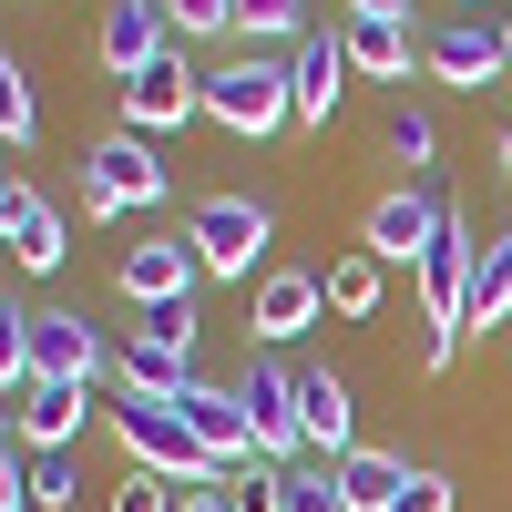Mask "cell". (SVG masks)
Wrapping results in <instances>:
<instances>
[{"label": "cell", "mask_w": 512, "mask_h": 512, "mask_svg": "<svg viewBox=\"0 0 512 512\" xmlns=\"http://www.w3.org/2000/svg\"><path fill=\"white\" fill-rule=\"evenodd\" d=\"M113 441L134 451V472L175 482V492H216V482H226L216 451H205L185 420H175V400H134V390H113Z\"/></svg>", "instance_id": "1"}, {"label": "cell", "mask_w": 512, "mask_h": 512, "mask_svg": "<svg viewBox=\"0 0 512 512\" xmlns=\"http://www.w3.org/2000/svg\"><path fill=\"white\" fill-rule=\"evenodd\" d=\"M205 123H226V134H246V144L287 134V123H297L287 62H267V52H236V62H216V72H205Z\"/></svg>", "instance_id": "2"}, {"label": "cell", "mask_w": 512, "mask_h": 512, "mask_svg": "<svg viewBox=\"0 0 512 512\" xmlns=\"http://www.w3.org/2000/svg\"><path fill=\"white\" fill-rule=\"evenodd\" d=\"M164 185H175V164H164V144L144 134H113L82 154V216H134V205H164Z\"/></svg>", "instance_id": "3"}, {"label": "cell", "mask_w": 512, "mask_h": 512, "mask_svg": "<svg viewBox=\"0 0 512 512\" xmlns=\"http://www.w3.org/2000/svg\"><path fill=\"white\" fill-rule=\"evenodd\" d=\"M185 236L205 256V277H256V267H267L277 216H267V195H205L195 216H185Z\"/></svg>", "instance_id": "4"}, {"label": "cell", "mask_w": 512, "mask_h": 512, "mask_svg": "<svg viewBox=\"0 0 512 512\" xmlns=\"http://www.w3.org/2000/svg\"><path fill=\"white\" fill-rule=\"evenodd\" d=\"M185 113H205V72L185 62V52H154L134 82H123V134H144V144H164Z\"/></svg>", "instance_id": "5"}, {"label": "cell", "mask_w": 512, "mask_h": 512, "mask_svg": "<svg viewBox=\"0 0 512 512\" xmlns=\"http://www.w3.org/2000/svg\"><path fill=\"white\" fill-rule=\"evenodd\" d=\"M441 216H451V195H441V185H390V195L369 205L359 246L379 256V267H420V256H431V236H441Z\"/></svg>", "instance_id": "6"}, {"label": "cell", "mask_w": 512, "mask_h": 512, "mask_svg": "<svg viewBox=\"0 0 512 512\" xmlns=\"http://www.w3.org/2000/svg\"><path fill=\"white\" fill-rule=\"evenodd\" d=\"M236 400H246V420H256V451L277 461H308V420H297V369L287 359H246V379H236Z\"/></svg>", "instance_id": "7"}, {"label": "cell", "mask_w": 512, "mask_h": 512, "mask_svg": "<svg viewBox=\"0 0 512 512\" xmlns=\"http://www.w3.org/2000/svg\"><path fill=\"white\" fill-rule=\"evenodd\" d=\"M31 379H72V390L113 379V349H103V328L82 318V308H31Z\"/></svg>", "instance_id": "8"}, {"label": "cell", "mask_w": 512, "mask_h": 512, "mask_svg": "<svg viewBox=\"0 0 512 512\" xmlns=\"http://www.w3.org/2000/svg\"><path fill=\"white\" fill-rule=\"evenodd\" d=\"M175 420H185V431H195L205 451H216V472H236V461H267V451H256V420H246V400H236V390H216V379H195V390L175 400Z\"/></svg>", "instance_id": "9"}, {"label": "cell", "mask_w": 512, "mask_h": 512, "mask_svg": "<svg viewBox=\"0 0 512 512\" xmlns=\"http://www.w3.org/2000/svg\"><path fill=\"white\" fill-rule=\"evenodd\" d=\"M349 41H338V31H308V41H297V52H287V93H297V123H328L338 103H349Z\"/></svg>", "instance_id": "10"}, {"label": "cell", "mask_w": 512, "mask_h": 512, "mask_svg": "<svg viewBox=\"0 0 512 512\" xmlns=\"http://www.w3.org/2000/svg\"><path fill=\"white\" fill-rule=\"evenodd\" d=\"M195 277H205L195 236H154V246H123V297H134V308H175V297H195Z\"/></svg>", "instance_id": "11"}, {"label": "cell", "mask_w": 512, "mask_h": 512, "mask_svg": "<svg viewBox=\"0 0 512 512\" xmlns=\"http://www.w3.org/2000/svg\"><path fill=\"white\" fill-rule=\"evenodd\" d=\"M297 420H308V461H349L359 451V400L338 369H297Z\"/></svg>", "instance_id": "12"}, {"label": "cell", "mask_w": 512, "mask_h": 512, "mask_svg": "<svg viewBox=\"0 0 512 512\" xmlns=\"http://www.w3.org/2000/svg\"><path fill=\"white\" fill-rule=\"evenodd\" d=\"M328 308V277H308V267H267L256 277V308H246V328L267 338V349H287V338H308V318Z\"/></svg>", "instance_id": "13"}, {"label": "cell", "mask_w": 512, "mask_h": 512, "mask_svg": "<svg viewBox=\"0 0 512 512\" xmlns=\"http://www.w3.org/2000/svg\"><path fill=\"white\" fill-rule=\"evenodd\" d=\"M113 390H134V400H185V390H195V349L134 328V338L113 349Z\"/></svg>", "instance_id": "14"}, {"label": "cell", "mask_w": 512, "mask_h": 512, "mask_svg": "<svg viewBox=\"0 0 512 512\" xmlns=\"http://www.w3.org/2000/svg\"><path fill=\"white\" fill-rule=\"evenodd\" d=\"M420 62H431L441 82H461V93H482L492 72H512V62H502V31H492V21H441L431 41H420Z\"/></svg>", "instance_id": "15"}, {"label": "cell", "mask_w": 512, "mask_h": 512, "mask_svg": "<svg viewBox=\"0 0 512 512\" xmlns=\"http://www.w3.org/2000/svg\"><path fill=\"white\" fill-rule=\"evenodd\" d=\"M82 400H93V390H72V379H31V390L11 400L21 451H72L82 441Z\"/></svg>", "instance_id": "16"}, {"label": "cell", "mask_w": 512, "mask_h": 512, "mask_svg": "<svg viewBox=\"0 0 512 512\" xmlns=\"http://www.w3.org/2000/svg\"><path fill=\"white\" fill-rule=\"evenodd\" d=\"M338 41H349V62L379 72V82H410V52L431 31H410V11H359V21H338Z\"/></svg>", "instance_id": "17"}, {"label": "cell", "mask_w": 512, "mask_h": 512, "mask_svg": "<svg viewBox=\"0 0 512 512\" xmlns=\"http://www.w3.org/2000/svg\"><path fill=\"white\" fill-rule=\"evenodd\" d=\"M154 52H175V31H164V0H113V11H103V62L134 82Z\"/></svg>", "instance_id": "18"}, {"label": "cell", "mask_w": 512, "mask_h": 512, "mask_svg": "<svg viewBox=\"0 0 512 512\" xmlns=\"http://www.w3.org/2000/svg\"><path fill=\"white\" fill-rule=\"evenodd\" d=\"M62 256H72V216H62L52 195H31L21 226H11V267H21V277H52Z\"/></svg>", "instance_id": "19"}, {"label": "cell", "mask_w": 512, "mask_h": 512, "mask_svg": "<svg viewBox=\"0 0 512 512\" xmlns=\"http://www.w3.org/2000/svg\"><path fill=\"white\" fill-rule=\"evenodd\" d=\"M338 492H349V512H390L410 492V461L400 451H349L338 461Z\"/></svg>", "instance_id": "20"}, {"label": "cell", "mask_w": 512, "mask_h": 512, "mask_svg": "<svg viewBox=\"0 0 512 512\" xmlns=\"http://www.w3.org/2000/svg\"><path fill=\"white\" fill-rule=\"evenodd\" d=\"M512 318V236H492L472 256V308H461V328H502Z\"/></svg>", "instance_id": "21"}, {"label": "cell", "mask_w": 512, "mask_h": 512, "mask_svg": "<svg viewBox=\"0 0 512 512\" xmlns=\"http://www.w3.org/2000/svg\"><path fill=\"white\" fill-rule=\"evenodd\" d=\"M236 31H246V52L256 41H308V0H236Z\"/></svg>", "instance_id": "22"}, {"label": "cell", "mask_w": 512, "mask_h": 512, "mask_svg": "<svg viewBox=\"0 0 512 512\" xmlns=\"http://www.w3.org/2000/svg\"><path fill=\"white\" fill-rule=\"evenodd\" d=\"M328 308H338V318H369V308H379V256H369V246L328 267Z\"/></svg>", "instance_id": "23"}, {"label": "cell", "mask_w": 512, "mask_h": 512, "mask_svg": "<svg viewBox=\"0 0 512 512\" xmlns=\"http://www.w3.org/2000/svg\"><path fill=\"white\" fill-rule=\"evenodd\" d=\"M277 512H349L338 461H287V502H277Z\"/></svg>", "instance_id": "24"}, {"label": "cell", "mask_w": 512, "mask_h": 512, "mask_svg": "<svg viewBox=\"0 0 512 512\" xmlns=\"http://www.w3.org/2000/svg\"><path fill=\"white\" fill-rule=\"evenodd\" d=\"M82 502V461L72 451H31V512H72Z\"/></svg>", "instance_id": "25"}, {"label": "cell", "mask_w": 512, "mask_h": 512, "mask_svg": "<svg viewBox=\"0 0 512 512\" xmlns=\"http://www.w3.org/2000/svg\"><path fill=\"white\" fill-rule=\"evenodd\" d=\"M216 492H226V512H277L287 502V472H277V461H236Z\"/></svg>", "instance_id": "26"}, {"label": "cell", "mask_w": 512, "mask_h": 512, "mask_svg": "<svg viewBox=\"0 0 512 512\" xmlns=\"http://www.w3.org/2000/svg\"><path fill=\"white\" fill-rule=\"evenodd\" d=\"M21 390H31V308L0 297V400H21Z\"/></svg>", "instance_id": "27"}, {"label": "cell", "mask_w": 512, "mask_h": 512, "mask_svg": "<svg viewBox=\"0 0 512 512\" xmlns=\"http://www.w3.org/2000/svg\"><path fill=\"white\" fill-rule=\"evenodd\" d=\"M41 134V103H31V72L0 52V144H31Z\"/></svg>", "instance_id": "28"}, {"label": "cell", "mask_w": 512, "mask_h": 512, "mask_svg": "<svg viewBox=\"0 0 512 512\" xmlns=\"http://www.w3.org/2000/svg\"><path fill=\"white\" fill-rule=\"evenodd\" d=\"M379 144H390L400 164H431V154H441V123L420 113V103H390V123H379Z\"/></svg>", "instance_id": "29"}, {"label": "cell", "mask_w": 512, "mask_h": 512, "mask_svg": "<svg viewBox=\"0 0 512 512\" xmlns=\"http://www.w3.org/2000/svg\"><path fill=\"white\" fill-rule=\"evenodd\" d=\"M164 31H236V0H164Z\"/></svg>", "instance_id": "30"}, {"label": "cell", "mask_w": 512, "mask_h": 512, "mask_svg": "<svg viewBox=\"0 0 512 512\" xmlns=\"http://www.w3.org/2000/svg\"><path fill=\"white\" fill-rule=\"evenodd\" d=\"M175 502H185V492L154 482V472H123V482H113V512H175Z\"/></svg>", "instance_id": "31"}, {"label": "cell", "mask_w": 512, "mask_h": 512, "mask_svg": "<svg viewBox=\"0 0 512 512\" xmlns=\"http://www.w3.org/2000/svg\"><path fill=\"white\" fill-rule=\"evenodd\" d=\"M390 512H451V472H410V492Z\"/></svg>", "instance_id": "32"}, {"label": "cell", "mask_w": 512, "mask_h": 512, "mask_svg": "<svg viewBox=\"0 0 512 512\" xmlns=\"http://www.w3.org/2000/svg\"><path fill=\"white\" fill-rule=\"evenodd\" d=\"M0 512H31V451H0Z\"/></svg>", "instance_id": "33"}, {"label": "cell", "mask_w": 512, "mask_h": 512, "mask_svg": "<svg viewBox=\"0 0 512 512\" xmlns=\"http://www.w3.org/2000/svg\"><path fill=\"white\" fill-rule=\"evenodd\" d=\"M21 205H31V185L11 175V164H0V246H11V226H21Z\"/></svg>", "instance_id": "34"}, {"label": "cell", "mask_w": 512, "mask_h": 512, "mask_svg": "<svg viewBox=\"0 0 512 512\" xmlns=\"http://www.w3.org/2000/svg\"><path fill=\"white\" fill-rule=\"evenodd\" d=\"M175 512H226V492H185V502H175Z\"/></svg>", "instance_id": "35"}, {"label": "cell", "mask_w": 512, "mask_h": 512, "mask_svg": "<svg viewBox=\"0 0 512 512\" xmlns=\"http://www.w3.org/2000/svg\"><path fill=\"white\" fill-rule=\"evenodd\" d=\"M0 451H21V420H11V400H0Z\"/></svg>", "instance_id": "36"}, {"label": "cell", "mask_w": 512, "mask_h": 512, "mask_svg": "<svg viewBox=\"0 0 512 512\" xmlns=\"http://www.w3.org/2000/svg\"><path fill=\"white\" fill-rule=\"evenodd\" d=\"M492 164H502V175H512V113H502V144H492Z\"/></svg>", "instance_id": "37"}, {"label": "cell", "mask_w": 512, "mask_h": 512, "mask_svg": "<svg viewBox=\"0 0 512 512\" xmlns=\"http://www.w3.org/2000/svg\"><path fill=\"white\" fill-rule=\"evenodd\" d=\"M359 11H410V0H349V21H359Z\"/></svg>", "instance_id": "38"}, {"label": "cell", "mask_w": 512, "mask_h": 512, "mask_svg": "<svg viewBox=\"0 0 512 512\" xmlns=\"http://www.w3.org/2000/svg\"><path fill=\"white\" fill-rule=\"evenodd\" d=\"M492 31H502V62H512V0H502V21H492Z\"/></svg>", "instance_id": "39"}]
</instances>
